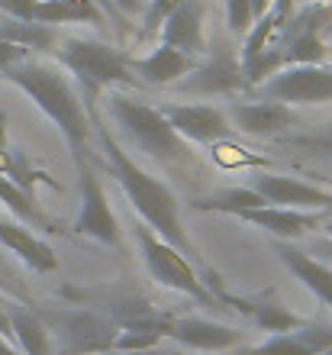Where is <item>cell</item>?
<instances>
[{
    "mask_svg": "<svg viewBox=\"0 0 332 355\" xmlns=\"http://www.w3.org/2000/svg\"><path fill=\"white\" fill-rule=\"evenodd\" d=\"M91 123H94L97 139H101L103 168L110 171V178L120 184V191L126 194V200H130V207H132V214H136L148 230H155L165 243L175 245L181 255H187L194 265H200L207 288H210L213 297L222 304V294H226V291H220V275L203 262V255H197L194 243H191V236H187V230H184V220H181V207H177L175 191H171L161 178H155L152 171L142 168L130 152H123V146L116 142L110 126L101 120V113H91Z\"/></svg>",
    "mask_w": 332,
    "mask_h": 355,
    "instance_id": "6da1fadb",
    "label": "cell"
},
{
    "mask_svg": "<svg viewBox=\"0 0 332 355\" xmlns=\"http://www.w3.org/2000/svg\"><path fill=\"white\" fill-rule=\"evenodd\" d=\"M0 78L10 81L13 87H19V91L26 94L29 101L52 120V126L62 132V139H65L68 152H71L74 168H78V165H87V162L103 165V159L91 146V139H94L91 113L84 107L78 87L68 81L65 68L52 65V62L26 58V62L0 71Z\"/></svg>",
    "mask_w": 332,
    "mask_h": 355,
    "instance_id": "7a4b0ae2",
    "label": "cell"
},
{
    "mask_svg": "<svg viewBox=\"0 0 332 355\" xmlns=\"http://www.w3.org/2000/svg\"><path fill=\"white\" fill-rule=\"evenodd\" d=\"M55 65L71 71L74 87L81 94L87 113H97V97L123 87H142L132 71V55L123 49L87 36H62L55 46Z\"/></svg>",
    "mask_w": 332,
    "mask_h": 355,
    "instance_id": "3957f363",
    "label": "cell"
},
{
    "mask_svg": "<svg viewBox=\"0 0 332 355\" xmlns=\"http://www.w3.org/2000/svg\"><path fill=\"white\" fill-rule=\"evenodd\" d=\"M107 116L113 120V126H120V132L139 152L158 159L161 165L184 168L194 162L191 142H184L171 130V123L158 110V103H146L123 91H110L107 94Z\"/></svg>",
    "mask_w": 332,
    "mask_h": 355,
    "instance_id": "277c9868",
    "label": "cell"
},
{
    "mask_svg": "<svg viewBox=\"0 0 332 355\" xmlns=\"http://www.w3.org/2000/svg\"><path fill=\"white\" fill-rule=\"evenodd\" d=\"M132 236H136L142 265H146V271L152 275L155 284H161L168 291H177V294L197 300L203 307H220V300L213 297V291L207 288L203 275H197V265L187 255L177 252L171 243H165L155 230H148L139 216L132 220Z\"/></svg>",
    "mask_w": 332,
    "mask_h": 355,
    "instance_id": "5b68a950",
    "label": "cell"
},
{
    "mask_svg": "<svg viewBox=\"0 0 332 355\" xmlns=\"http://www.w3.org/2000/svg\"><path fill=\"white\" fill-rule=\"evenodd\" d=\"M42 323L52 333L55 355H107L120 336V327L113 317H103L97 310L84 307H58L39 310Z\"/></svg>",
    "mask_w": 332,
    "mask_h": 355,
    "instance_id": "8992f818",
    "label": "cell"
},
{
    "mask_svg": "<svg viewBox=\"0 0 332 355\" xmlns=\"http://www.w3.org/2000/svg\"><path fill=\"white\" fill-rule=\"evenodd\" d=\"M261 101L287 107H320L332 103V62L323 65H284L259 87Z\"/></svg>",
    "mask_w": 332,
    "mask_h": 355,
    "instance_id": "52a82bcc",
    "label": "cell"
},
{
    "mask_svg": "<svg viewBox=\"0 0 332 355\" xmlns=\"http://www.w3.org/2000/svg\"><path fill=\"white\" fill-rule=\"evenodd\" d=\"M101 165H78V178H81V210H78V220H74L71 233L74 236H87L94 243L110 245V249H120L123 243V230L120 220L113 214L110 200H107V191H103V181L97 178Z\"/></svg>",
    "mask_w": 332,
    "mask_h": 355,
    "instance_id": "ba28073f",
    "label": "cell"
},
{
    "mask_svg": "<svg viewBox=\"0 0 332 355\" xmlns=\"http://www.w3.org/2000/svg\"><path fill=\"white\" fill-rule=\"evenodd\" d=\"M277 46L284 49V65H323L329 55L323 3H310V7L297 10Z\"/></svg>",
    "mask_w": 332,
    "mask_h": 355,
    "instance_id": "9c48e42d",
    "label": "cell"
},
{
    "mask_svg": "<svg viewBox=\"0 0 332 355\" xmlns=\"http://www.w3.org/2000/svg\"><path fill=\"white\" fill-rule=\"evenodd\" d=\"M181 94H200V97H226V94L245 91V78H242V62L239 52L232 49H216L213 55H207L191 68V75L177 81Z\"/></svg>",
    "mask_w": 332,
    "mask_h": 355,
    "instance_id": "30bf717a",
    "label": "cell"
},
{
    "mask_svg": "<svg viewBox=\"0 0 332 355\" xmlns=\"http://www.w3.org/2000/svg\"><path fill=\"white\" fill-rule=\"evenodd\" d=\"M158 110L165 113V120L171 123V130L184 142L194 146H216V142L229 139V120L220 107L213 103H158Z\"/></svg>",
    "mask_w": 332,
    "mask_h": 355,
    "instance_id": "8fae6325",
    "label": "cell"
},
{
    "mask_svg": "<svg viewBox=\"0 0 332 355\" xmlns=\"http://www.w3.org/2000/svg\"><path fill=\"white\" fill-rule=\"evenodd\" d=\"M229 123L255 139H281L290 126L300 123V113H297V107H287L277 101H239L232 103Z\"/></svg>",
    "mask_w": 332,
    "mask_h": 355,
    "instance_id": "7c38bea8",
    "label": "cell"
},
{
    "mask_svg": "<svg viewBox=\"0 0 332 355\" xmlns=\"http://www.w3.org/2000/svg\"><path fill=\"white\" fill-rule=\"evenodd\" d=\"M265 204L271 207H290V210H326L332 204V191L329 187H320L313 181H300V178H290V175H255L252 184Z\"/></svg>",
    "mask_w": 332,
    "mask_h": 355,
    "instance_id": "4fadbf2b",
    "label": "cell"
},
{
    "mask_svg": "<svg viewBox=\"0 0 332 355\" xmlns=\"http://www.w3.org/2000/svg\"><path fill=\"white\" fill-rule=\"evenodd\" d=\"M236 220L242 223H252L265 230L271 239H284V243H294V239H304L306 233H313L326 223L323 210H290V207H252V210H239Z\"/></svg>",
    "mask_w": 332,
    "mask_h": 355,
    "instance_id": "5bb4252c",
    "label": "cell"
},
{
    "mask_svg": "<svg viewBox=\"0 0 332 355\" xmlns=\"http://www.w3.org/2000/svg\"><path fill=\"white\" fill-rule=\"evenodd\" d=\"M168 336L181 343L187 352H226V349H236L245 339V333L236 327H226V323H216V320L207 317H171V333Z\"/></svg>",
    "mask_w": 332,
    "mask_h": 355,
    "instance_id": "9a60e30c",
    "label": "cell"
},
{
    "mask_svg": "<svg viewBox=\"0 0 332 355\" xmlns=\"http://www.w3.org/2000/svg\"><path fill=\"white\" fill-rule=\"evenodd\" d=\"M0 249L17 255L26 268L39 271V275H52L58 268V259L52 252V245L46 239H39L26 223H19L13 216H0Z\"/></svg>",
    "mask_w": 332,
    "mask_h": 355,
    "instance_id": "2e32d148",
    "label": "cell"
},
{
    "mask_svg": "<svg viewBox=\"0 0 332 355\" xmlns=\"http://www.w3.org/2000/svg\"><path fill=\"white\" fill-rule=\"evenodd\" d=\"M203 23H207V10H203L200 0H181L175 7V13L161 23L158 29V39L161 46H175L187 55L200 58L203 52Z\"/></svg>",
    "mask_w": 332,
    "mask_h": 355,
    "instance_id": "e0dca14e",
    "label": "cell"
},
{
    "mask_svg": "<svg viewBox=\"0 0 332 355\" xmlns=\"http://www.w3.org/2000/svg\"><path fill=\"white\" fill-rule=\"evenodd\" d=\"M274 255L320 304L332 307V268L329 265L316 262L313 255H306L304 249H297L294 243H284V239H274Z\"/></svg>",
    "mask_w": 332,
    "mask_h": 355,
    "instance_id": "ac0fdd59",
    "label": "cell"
},
{
    "mask_svg": "<svg viewBox=\"0 0 332 355\" xmlns=\"http://www.w3.org/2000/svg\"><path fill=\"white\" fill-rule=\"evenodd\" d=\"M332 349V327L326 323H304L290 333L268 336L261 346L242 349L239 355H320Z\"/></svg>",
    "mask_w": 332,
    "mask_h": 355,
    "instance_id": "d6986e66",
    "label": "cell"
},
{
    "mask_svg": "<svg viewBox=\"0 0 332 355\" xmlns=\"http://www.w3.org/2000/svg\"><path fill=\"white\" fill-rule=\"evenodd\" d=\"M222 304H232L236 310H242L261 333H271V336H277V333H290V329H297V327H304L306 323V320L297 317L290 307H284L271 291H265L261 297H232V294H222Z\"/></svg>",
    "mask_w": 332,
    "mask_h": 355,
    "instance_id": "ffe728a7",
    "label": "cell"
},
{
    "mask_svg": "<svg viewBox=\"0 0 332 355\" xmlns=\"http://www.w3.org/2000/svg\"><path fill=\"white\" fill-rule=\"evenodd\" d=\"M197 65L194 55H187L181 49L175 46H161L158 42L146 58H132V71L142 85H155V87H165V85H177L184 75H191V68Z\"/></svg>",
    "mask_w": 332,
    "mask_h": 355,
    "instance_id": "44dd1931",
    "label": "cell"
},
{
    "mask_svg": "<svg viewBox=\"0 0 332 355\" xmlns=\"http://www.w3.org/2000/svg\"><path fill=\"white\" fill-rule=\"evenodd\" d=\"M10 310V339H17V349L23 355H55L52 333L42 323L36 310L23 307V304H7Z\"/></svg>",
    "mask_w": 332,
    "mask_h": 355,
    "instance_id": "7402d4cb",
    "label": "cell"
},
{
    "mask_svg": "<svg viewBox=\"0 0 332 355\" xmlns=\"http://www.w3.org/2000/svg\"><path fill=\"white\" fill-rule=\"evenodd\" d=\"M0 39L26 49V52H55L62 33H58V26H46V23H26V19L0 17Z\"/></svg>",
    "mask_w": 332,
    "mask_h": 355,
    "instance_id": "603a6c76",
    "label": "cell"
},
{
    "mask_svg": "<svg viewBox=\"0 0 332 355\" xmlns=\"http://www.w3.org/2000/svg\"><path fill=\"white\" fill-rule=\"evenodd\" d=\"M0 204L7 207L13 220L26 223L29 230H52V220H49V214L39 207L36 194L26 191V187H19L17 181H10L7 175H0Z\"/></svg>",
    "mask_w": 332,
    "mask_h": 355,
    "instance_id": "cb8c5ba5",
    "label": "cell"
},
{
    "mask_svg": "<svg viewBox=\"0 0 332 355\" xmlns=\"http://www.w3.org/2000/svg\"><path fill=\"white\" fill-rule=\"evenodd\" d=\"M197 210L203 214H239V210H252V207H265V197L255 191V187H229V191H220V194L210 197H197L194 200Z\"/></svg>",
    "mask_w": 332,
    "mask_h": 355,
    "instance_id": "d4e9b609",
    "label": "cell"
},
{
    "mask_svg": "<svg viewBox=\"0 0 332 355\" xmlns=\"http://www.w3.org/2000/svg\"><path fill=\"white\" fill-rule=\"evenodd\" d=\"M181 3V0H148L146 7H142V23H139V42H146L148 36H155L158 29H161V23H165L171 13H175V7Z\"/></svg>",
    "mask_w": 332,
    "mask_h": 355,
    "instance_id": "484cf974",
    "label": "cell"
},
{
    "mask_svg": "<svg viewBox=\"0 0 332 355\" xmlns=\"http://www.w3.org/2000/svg\"><path fill=\"white\" fill-rule=\"evenodd\" d=\"M222 10H226V26H229V33L239 39H245L252 23L259 19L255 0H222Z\"/></svg>",
    "mask_w": 332,
    "mask_h": 355,
    "instance_id": "4316f807",
    "label": "cell"
},
{
    "mask_svg": "<svg viewBox=\"0 0 332 355\" xmlns=\"http://www.w3.org/2000/svg\"><path fill=\"white\" fill-rule=\"evenodd\" d=\"M281 146L304 152H320V155H332V130L316 132V136H281Z\"/></svg>",
    "mask_w": 332,
    "mask_h": 355,
    "instance_id": "83f0119b",
    "label": "cell"
},
{
    "mask_svg": "<svg viewBox=\"0 0 332 355\" xmlns=\"http://www.w3.org/2000/svg\"><path fill=\"white\" fill-rule=\"evenodd\" d=\"M26 58H29L26 49H19V46H13V42H3V39H0V71H7V68L19 65V62H26Z\"/></svg>",
    "mask_w": 332,
    "mask_h": 355,
    "instance_id": "f1b7e54d",
    "label": "cell"
},
{
    "mask_svg": "<svg viewBox=\"0 0 332 355\" xmlns=\"http://www.w3.org/2000/svg\"><path fill=\"white\" fill-rule=\"evenodd\" d=\"M113 7L120 10V17H136V13H142V7H139V0H113Z\"/></svg>",
    "mask_w": 332,
    "mask_h": 355,
    "instance_id": "f546056e",
    "label": "cell"
},
{
    "mask_svg": "<svg viewBox=\"0 0 332 355\" xmlns=\"http://www.w3.org/2000/svg\"><path fill=\"white\" fill-rule=\"evenodd\" d=\"M94 3H97V7H101L103 19H113V23H116V19H123V17H120V10L113 7V0H94Z\"/></svg>",
    "mask_w": 332,
    "mask_h": 355,
    "instance_id": "4dcf8cb0",
    "label": "cell"
},
{
    "mask_svg": "<svg viewBox=\"0 0 332 355\" xmlns=\"http://www.w3.org/2000/svg\"><path fill=\"white\" fill-rule=\"evenodd\" d=\"M0 336L10 339V310H7V300L0 297Z\"/></svg>",
    "mask_w": 332,
    "mask_h": 355,
    "instance_id": "1f68e13d",
    "label": "cell"
},
{
    "mask_svg": "<svg viewBox=\"0 0 332 355\" xmlns=\"http://www.w3.org/2000/svg\"><path fill=\"white\" fill-rule=\"evenodd\" d=\"M3 149H10V146H7V113L0 110V152H3Z\"/></svg>",
    "mask_w": 332,
    "mask_h": 355,
    "instance_id": "d6a6232c",
    "label": "cell"
},
{
    "mask_svg": "<svg viewBox=\"0 0 332 355\" xmlns=\"http://www.w3.org/2000/svg\"><path fill=\"white\" fill-rule=\"evenodd\" d=\"M0 355H23L17 346H10V339L7 336H0Z\"/></svg>",
    "mask_w": 332,
    "mask_h": 355,
    "instance_id": "836d02e7",
    "label": "cell"
},
{
    "mask_svg": "<svg viewBox=\"0 0 332 355\" xmlns=\"http://www.w3.org/2000/svg\"><path fill=\"white\" fill-rule=\"evenodd\" d=\"M107 355H165V352H158V349H146V352H107Z\"/></svg>",
    "mask_w": 332,
    "mask_h": 355,
    "instance_id": "e575fe53",
    "label": "cell"
},
{
    "mask_svg": "<svg viewBox=\"0 0 332 355\" xmlns=\"http://www.w3.org/2000/svg\"><path fill=\"white\" fill-rule=\"evenodd\" d=\"M268 3H271V0H255V13H259V17L268 10Z\"/></svg>",
    "mask_w": 332,
    "mask_h": 355,
    "instance_id": "d590c367",
    "label": "cell"
},
{
    "mask_svg": "<svg viewBox=\"0 0 332 355\" xmlns=\"http://www.w3.org/2000/svg\"><path fill=\"white\" fill-rule=\"evenodd\" d=\"M323 230H326V233L332 236V220H326V223H323Z\"/></svg>",
    "mask_w": 332,
    "mask_h": 355,
    "instance_id": "8d00e7d4",
    "label": "cell"
},
{
    "mask_svg": "<svg viewBox=\"0 0 332 355\" xmlns=\"http://www.w3.org/2000/svg\"><path fill=\"white\" fill-rule=\"evenodd\" d=\"M323 214H326V220H332V204H329V207H326Z\"/></svg>",
    "mask_w": 332,
    "mask_h": 355,
    "instance_id": "74e56055",
    "label": "cell"
},
{
    "mask_svg": "<svg viewBox=\"0 0 332 355\" xmlns=\"http://www.w3.org/2000/svg\"><path fill=\"white\" fill-rule=\"evenodd\" d=\"M0 271H3V249H0Z\"/></svg>",
    "mask_w": 332,
    "mask_h": 355,
    "instance_id": "f35d334b",
    "label": "cell"
},
{
    "mask_svg": "<svg viewBox=\"0 0 332 355\" xmlns=\"http://www.w3.org/2000/svg\"><path fill=\"white\" fill-rule=\"evenodd\" d=\"M165 355H187V352H165Z\"/></svg>",
    "mask_w": 332,
    "mask_h": 355,
    "instance_id": "ab89813d",
    "label": "cell"
},
{
    "mask_svg": "<svg viewBox=\"0 0 332 355\" xmlns=\"http://www.w3.org/2000/svg\"><path fill=\"white\" fill-rule=\"evenodd\" d=\"M326 33H329V36H332V26H329V23H326Z\"/></svg>",
    "mask_w": 332,
    "mask_h": 355,
    "instance_id": "60d3db41",
    "label": "cell"
},
{
    "mask_svg": "<svg viewBox=\"0 0 332 355\" xmlns=\"http://www.w3.org/2000/svg\"><path fill=\"white\" fill-rule=\"evenodd\" d=\"M146 3H148V0H139V7H146Z\"/></svg>",
    "mask_w": 332,
    "mask_h": 355,
    "instance_id": "b9f144b4",
    "label": "cell"
}]
</instances>
